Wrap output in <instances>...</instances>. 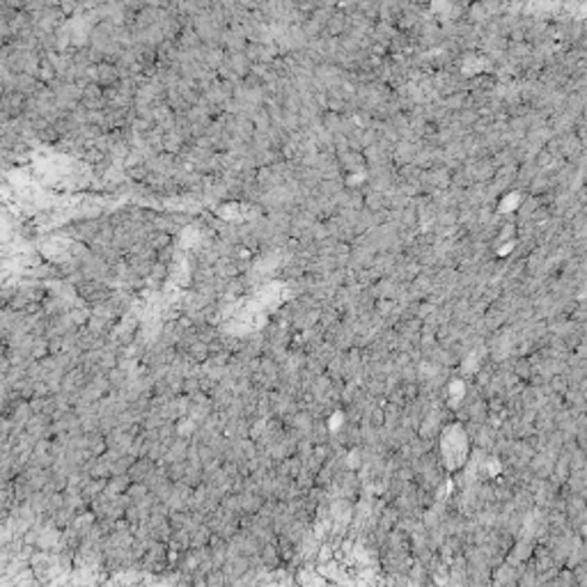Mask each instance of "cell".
Instances as JSON below:
<instances>
[{"mask_svg": "<svg viewBox=\"0 0 587 587\" xmlns=\"http://www.w3.org/2000/svg\"><path fill=\"white\" fill-rule=\"evenodd\" d=\"M443 452H445V459H448L450 463L461 461V457L466 452V439H463V434L459 432V429L448 432L445 441H443Z\"/></svg>", "mask_w": 587, "mask_h": 587, "instance_id": "6da1fadb", "label": "cell"}]
</instances>
